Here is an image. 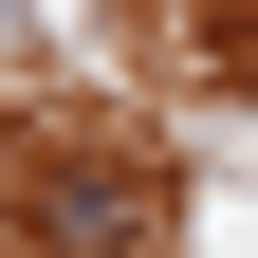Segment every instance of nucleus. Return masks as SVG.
Returning <instances> with one entry per match:
<instances>
[{
	"instance_id": "f257e3e1",
	"label": "nucleus",
	"mask_w": 258,
	"mask_h": 258,
	"mask_svg": "<svg viewBox=\"0 0 258 258\" xmlns=\"http://www.w3.org/2000/svg\"><path fill=\"white\" fill-rule=\"evenodd\" d=\"M37 240H55V258H111V240H148V166H74V184L37 203Z\"/></svg>"
}]
</instances>
